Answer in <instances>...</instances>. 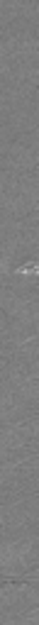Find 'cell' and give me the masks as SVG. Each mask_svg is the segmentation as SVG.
<instances>
[{"mask_svg":"<svg viewBox=\"0 0 39 625\" xmlns=\"http://www.w3.org/2000/svg\"><path fill=\"white\" fill-rule=\"evenodd\" d=\"M3 625H37V613H32V616H27V618H20V621H3Z\"/></svg>","mask_w":39,"mask_h":625,"instance_id":"cell-3","label":"cell"},{"mask_svg":"<svg viewBox=\"0 0 39 625\" xmlns=\"http://www.w3.org/2000/svg\"><path fill=\"white\" fill-rule=\"evenodd\" d=\"M37 582H5L3 584V621H20V618L37 613Z\"/></svg>","mask_w":39,"mask_h":625,"instance_id":"cell-2","label":"cell"},{"mask_svg":"<svg viewBox=\"0 0 39 625\" xmlns=\"http://www.w3.org/2000/svg\"><path fill=\"white\" fill-rule=\"evenodd\" d=\"M3 577L5 582H37L35 540L5 542Z\"/></svg>","mask_w":39,"mask_h":625,"instance_id":"cell-1","label":"cell"}]
</instances>
